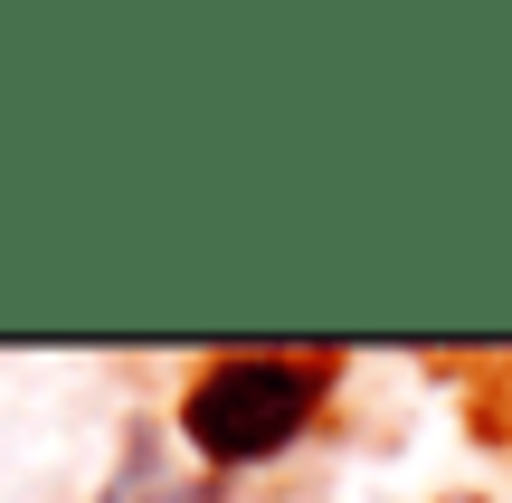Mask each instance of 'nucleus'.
Listing matches in <instances>:
<instances>
[{"label":"nucleus","mask_w":512,"mask_h":503,"mask_svg":"<svg viewBox=\"0 0 512 503\" xmlns=\"http://www.w3.org/2000/svg\"><path fill=\"white\" fill-rule=\"evenodd\" d=\"M323 390L332 380L313 371V361L238 352V361H219V371H200V390L181 399V428H190V447H200L209 466H256V456L294 447V437L313 428Z\"/></svg>","instance_id":"nucleus-1"}]
</instances>
